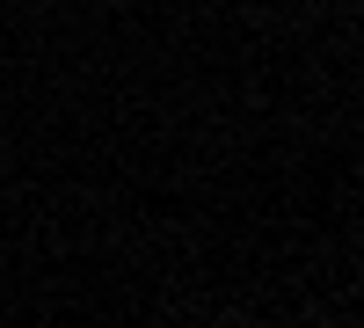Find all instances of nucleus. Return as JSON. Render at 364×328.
Here are the masks:
<instances>
[]
</instances>
